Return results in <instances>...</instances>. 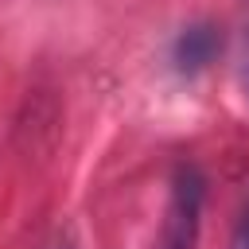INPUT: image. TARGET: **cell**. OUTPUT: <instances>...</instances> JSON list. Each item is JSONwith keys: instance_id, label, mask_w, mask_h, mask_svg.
Returning a JSON list of instances; mask_svg holds the SVG:
<instances>
[{"instance_id": "obj_3", "label": "cell", "mask_w": 249, "mask_h": 249, "mask_svg": "<svg viewBox=\"0 0 249 249\" xmlns=\"http://www.w3.org/2000/svg\"><path fill=\"white\" fill-rule=\"evenodd\" d=\"M230 249H249V210L241 214V222H237V230H233V241H230Z\"/></svg>"}, {"instance_id": "obj_4", "label": "cell", "mask_w": 249, "mask_h": 249, "mask_svg": "<svg viewBox=\"0 0 249 249\" xmlns=\"http://www.w3.org/2000/svg\"><path fill=\"white\" fill-rule=\"evenodd\" d=\"M241 86L249 93V43H245V54H241Z\"/></svg>"}, {"instance_id": "obj_1", "label": "cell", "mask_w": 249, "mask_h": 249, "mask_svg": "<svg viewBox=\"0 0 249 249\" xmlns=\"http://www.w3.org/2000/svg\"><path fill=\"white\" fill-rule=\"evenodd\" d=\"M202 198H206V179L198 175L195 163H179L171 175V195L160 226V249H195L198 245V226H202Z\"/></svg>"}, {"instance_id": "obj_2", "label": "cell", "mask_w": 249, "mask_h": 249, "mask_svg": "<svg viewBox=\"0 0 249 249\" xmlns=\"http://www.w3.org/2000/svg\"><path fill=\"white\" fill-rule=\"evenodd\" d=\"M214 51H218V35H214V27L195 23V27H183V35L175 39V47H171V62H175L179 74H195V70H202V66L214 58Z\"/></svg>"}]
</instances>
